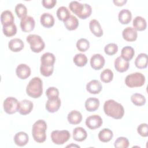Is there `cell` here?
Masks as SVG:
<instances>
[{
    "label": "cell",
    "instance_id": "32",
    "mask_svg": "<svg viewBox=\"0 0 148 148\" xmlns=\"http://www.w3.org/2000/svg\"><path fill=\"white\" fill-rule=\"evenodd\" d=\"M135 54L134 49L129 46L123 47L121 51V57L125 60L129 61H130Z\"/></svg>",
    "mask_w": 148,
    "mask_h": 148
},
{
    "label": "cell",
    "instance_id": "38",
    "mask_svg": "<svg viewBox=\"0 0 148 148\" xmlns=\"http://www.w3.org/2000/svg\"><path fill=\"white\" fill-rule=\"evenodd\" d=\"M76 47L79 51L85 52L90 47V42L85 38H81L77 41Z\"/></svg>",
    "mask_w": 148,
    "mask_h": 148
},
{
    "label": "cell",
    "instance_id": "34",
    "mask_svg": "<svg viewBox=\"0 0 148 148\" xmlns=\"http://www.w3.org/2000/svg\"><path fill=\"white\" fill-rule=\"evenodd\" d=\"M3 34L8 36L11 37L16 35L17 32V27L14 23H11L6 25H3L2 28Z\"/></svg>",
    "mask_w": 148,
    "mask_h": 148
},
{
    "label": "cell",
    "instance_id": "28",
    "mask_svg": "<svg viewBox=\"0 0 148 148\" xmlns=\"http://www.w3.org/2000/svg\"><path fill=\"white\" fill-rule=\"evenodd\" d=\"M132 25H133L134 28L136 31H142L145 30L146 28V26H147L146 20L143 17L139 16L134 18L132 22Z\"/></svg>",
    "mask_w": 148,
    "mask_h": 148
},
{
    "label": "cell",
    "instance_id": "14",
    "mask_svg": "<svg viewBox=\"0 0 148 148\" xmlns=\"http://www.w3.org/2000/svg\"><path fill=\"white\" fill-rule=\"evenodd\" d=\"M102 84L98 80H92L86 84V90L90 94H99L102 90Z\"/></svg>",
    "mask_w": 148,
    "mask_h": 148
},
{
    "label": "cell",
    "instance_id": "19",
    "mask_svg": "<svg viewBox=\"0 0 148 148\" xmlns=\"http://www.w3.org/2000/svg\"><path fill=\"white\" fill-rule=\"evenodd\" d=\"M41 66H54L56 61V57L53 53H45L40 57Z\"/></svg>",
    "mask_w": 148,
    "mask_h": 148
},
{
    "label": "cell",
    "instance_id": "31",
    "mask_svg": "<svg viewBox=\"0 0 148 148\" xmlns=\"http://www.w3.org/2000/svg\"><path fill=\"white\" fill-rule=\"evenodd\" d=\"M64 25L66 28L69 31L76 29L79 25V20L74 16L71 15L64 22Z\"/></svg>",
    "mask_w": 148,
    "mask_h": 148
},
{
    "label": "cell",
    "instance_id": "45",
    "mask_svg": "<svg viewBox=\"0 0 148 148\" xmlns=\"http://www.w3.org/2000/svg\"><path fill=\"white\" fill-rule=\"evenodd\" d=\"M56 0H43L42 1V5L46 9L53 8L56 4Z\"/></svg>",
    "mask_w": 148,
    "mask_h": 148
},
{
    "label": "cell",
    "instance_id": "20",
    "mask_svg": "<svg viewBox=\"0 0 148 148\" xmlns=\"http://www.w3.org/2000/svg\"><path fill=\"white\" fill-rule=\"evenodd\" d=\"M41 24L46 28H50L54 24V18L52 14L49 13H43L40 18Z\"/></svg>",
    "mask_w": 148,
    "mask_h": 148
},
{
    "label": "cell",
    "instance_id": "39",
    "mask_svg": "<svg viewBox=\"0 0 148 148\" xmlns=\"http://www.w3.org/2000/svg\"><path fill=\"white\" fill-rule=\"evenodd\" d=\"M15 13L17 17L21 19L27 16V9L24 4L18 3L15 6Z\"/></svg>",
    "mask_w": 148,
    "mask_h": 148
},
{
    "label": "cell",
    "instance_id": "7",
    "mask_svg": "<svg viewBox=\"0 0 148 148\" xmlns=\"http://www.w3.org/2000/svg\"><path fill=\"white\" fill-rule=\"evenodd\" d=\"M71 137L69 132L67 130H54L51 133V139L56 145H63Z\"/></svg>",
    "mask_w": 148,
    "mask_h": 148
},
{
    "label": "cell",
    "instance_id": "25",
    "mask_svg": "<svg viewBox=\"0 0 148 148\" xmlns=\"http://www.w3.org/2000/svg\"><path fill=\"white\" fill-rule=\"evenodd\" d=\"M99 106V100L97 98H88L85 102L86 109L88 112H94Z\"/></svg>",
    "mask_w": 148,
    "mask_h": 148
},
{
    "label": "cell",
    "instance_id": "24",
    "mask_svg": "<svg viewBox=\"0 0 148 148\" xmlns=\"http://www.w3.org/2000/svg\"><path fill=\"white\" fill-rule=\"evenodd\" d=\"M67 120L71 124H78L82 120V115L80 112L73 110L68 113L67 116Z\"/></svg>",
    "mask_w": 148,
    "mask_h": 148
},
{
    "label": "cell",
    "instance_id": "41",
    "mask_svg": "<svg viewBox=\"0 0 148 148\" xmlns=\"http://www.w3.org/2000/svg\"><path fill=\"white\" fill-rule=\"evenodd\" d=\"M105 53L109 56L115 54L118 51V46L114 43H110L106 45L104 47Z\"/></svg>",
    "mask_w": 148,
    "mask_h": 148
},
{
    "label": "cell",
    "instance_id": "16",
    "mask_svg": "<svg viewBox=\"0 0 148 148\" xmlns=\"http://www.w3.org/2000/svg\"><path fill=\"white\" fill-rule=\"evenodd\" d=\"M114 64L116 70L121 73L127 71L130 66L128 61L124 60L121 56L116 58Z\"/></svg>",
    "mask_w": 148,
    "mask_h": 148
},
{
    "label": "cell",
    "instance_id": "12",
    "mask_svg": "<svg viewBox=\"0 0 148 148\" xmlns=\"http://www.w3.org/2000/svg\"><path fill=\"white\" fill-rule=\"evenodd\" d=\"M17 76L21 79H26L31 75V69L25 64H19L16 69Z\"/></svg>",
    "mask_w": 148,
    "mask_h": 148
},
{
    "label": "cell",
    "instance_id": "30",
    "mask_svg": "<svg viewBox=\"0 0 148 148\" xmlns=\"http://www.w3.org/2000/svg\"><path fill=\"white\" fill-rule=\"evenodd\" d=\"M98 138L102 142H109L113 136V132L109 128H103L98 133Z\"/></svg>",
    "mask_w": 148,
    "mask_h": 148
},
{
    "label": "cell",
    "instance_id": "5",
    "mask_svg": "<svg viewBox=\"0 0 148 148\" xmlns=\"http://www.w3.org/2000/svg\"><path fill=\"white\" fill-rule=\"evenodd\" d=\"M145 76L140 72H135L128 75L125 79V84L130 88L139 87L145 84Z\"/></svg>",
    "mask_w": 148,
    "mask_h": 148
},
{
    "label": "cell",
    "instance_id": "18",
    "mask_svg": "<svg viewBox=\"0 0 148 148\" xmlns=\"http://www.w3.org/2000/svg\"><path fill=\"white\" fill-rule=\"evenodd\" d=\"M61 99L59 98L49 99L46 103V109L49 113H54L58 111L61 106Z\"/></svg>",
    "mask_w": 148,
    "mask_h": 148
},
{
    "label": "cell",
    "instance_id": "23",
    "mask_svg": "<svg viewBox=\"0 0 148 148\" xmlns=\"http://www.w3.org/2000/svg\"><path fill=\"white\" fill-rule=\"evenodd\" d=\"M87 137L86 131L81 127H76L73 131V139L77 142H82Z\"/></svg>",
    "mask_w": 148,
    "mask_h": 148
},
{
    "label": "cell",
    "instance_id": "44",
    "mask_svg": "<svg viewBox=\"0 0 148 148\" xmlns=\"http://www.w3.org/2000/svg\"><path fill=\"white\" fill-rule=\"evenodd\" d=\"M54 71V66H40V73L46 77L50 76L52 75Z\"/></svg>",
    "mask_w": 148,
    "mask_h": 148
},
{
    "label": "cell",
    "instance_id": "13",
    "mask_svg": "<svg viewBox=\"0 0 148 148\" xmlns=\"http://www.w3.org/2000/svg\"><path fill=\"white\" fill-rule=\"evenodd\" d=\"M122 36L124 39L128 42H134L138 37L137 31L132 27H128L124 28L122 32Z\"/></svg>",
    "mask_w": 148,
    "mask_h": 148
},
{
    "label": "cell",
    "instance_id": "15",
    "mask_svg": "<svg viewBox=\"0 0 148 148\" xmlns=\"http://www.w3.org/2000/svg\"><path fill=\"white\" fill-rule=\"evenodd\" d=\"M34 107L32 102L28 99H24L20 102L18 112L22 115H27L31 113Z\"/></svg>",
    "mask_w": 148,
    "mask_h": 148
},
{
    "label": "cell",
    "instance_id": "4",
    "mask_svg": "<svg viewBox=\"0 0 148 148\" xmlns=\"http://www.w3.org/2000/svg\"><path fill=\"white\" fill-rule=\"evenodd\" d=\"M27 94L33 98L40 97L43 93V82L39 77H33L26 88Z\"/></svg>",
    "mask_w": 148,
    "mask_h": 148
},
{
    "label": "cell",
    "instance_id": "6",
    "mask_svg": "<svg viewBox=\"0 0 148 148\" xmlns=\"http://www.w3.org/2000/svg\"><path fill=\"white\" fill-rule=\"evenodd\" d=\"M26 40L30 45L31 50L34 53H40L45 48V42L39 35L30 34L27 36Z\"/></svg>",
    "mask_w": 148,
    "mask_h": 148
},
{
    "label": "cell",
    "instance_id": "42",
    "mask_svg": "<svg viewBox=\"0 0 148 148\" xmlns=\"http://www.w3.org/2000/svg\"><path fill=\"white\" fill-rule=\"evenodd\" d=\"M46 95L49 99H53L58 98L59 91L54 87H50L46 90Z\"/></svg>",
    "mask_w": 148,
    "mask_h": 148
},
{
    "label": "cell",
    "instance_id": "37",
    "mask_svg": "<svg viewBox=\"0 0 148 148\" xmlns=\"http://www.w3.org/2000/svg\"><path fill=\"white\" fill-rule=\"evenodd\" d=\"M100 78L103 82L106 83H109L113 80V73L111 69H105L101 72Z\"/></svg>",
    "mask_w": 148,
    "mask_h": 148
},
{
    "label": "cell",
    "instance_id": "10",
    "mask_svg": "<svg viewBox=\"0 0 148 148\" xmlns=\"http://www.w3.org/2000/svg\"><path fill=\"white\" fill-rule=\"evenodd\" d=\"M35 25V21L34 18L29 16H26L21 19L20 27L21 30L25 32L32 31Z\"/></svg>",
    "mask_w": 148,
    "mask_h": 148
},
{
    "label": "cell",
    "instance_id": "2",
    "mask_svg": "<svg viewBox=\"0 0 148 148\" xmlns=\"http://www.w3.org/2000/svg\"><path fill=\"white\" fill-rule=\"evenodd\" d=\"M69 9L80 18L86 19L92 13L91 6L87 3H81L77 1H71L69 4Z\"/></svg>",
    "mask_w": 148,
    "mask_h": 148
},
{
    "label": "cell",
    "instance_id": "3",
    "mask_svg": "<svg viewBox=\"0 0 148 148\" xmlns=\"http://www.w3.org/2000/svg\"><path fill=\"white\" fill-rule=\"evenodd\" d=\"M47 124L43 120H38L32 125V135L35 141L38 143H43L46 139V131Z\"/></svg>",
    "mask_w": 148,
    "mask_h": 148
},
{
    "label": "cell",
    "instance_id": "22",
    "mask_svg": "<svg viewBox=\"0 0 148 148\" xmlns=\"http://www.w3.org/2000/svg\"><path fill=\"white\" fill-rule=\"evenodd\" d=\"M90 29L91 32L97 37H101L103 35V30L98 21L95 19H92L89 23Z\"/></svg>",
    "mask_w": 148,
    "mask_h": 148
},
{
    "label": "cell",
    "instance_id": "21",
    "mask_svg": "<svg viewBox=\"0 0 148 148\" xmlns=\"http://www.w3.org/2000/svg\"><path fill=\"white\" fill-rule=\"evenodd\" d=\"M24 46L23 41L19 38H14L11 39L8 43L9 49L13 52H18L21 51Z\"/></svg>",
    "mask_w": 148,
    "mask_h": 148
},
{
    "label": "cell",
    "instance_id": "11",
    "mask_svg": "<svg viewBox=\"0 0 148 148\" xmlns=\"http://www.w3.org/2000/svg\"><path fill=\"white\" fill-rule=\"evenodd\" d=\"M105 63V60L103 56L100 54H94L91 57L90 65L95 70H99L102 69Z\"/></svg>",
    "mask_w": 148,
    "mask_h": 148
},
{
    "label": "cell",
    "instance_id": "26",
    "mask_svg": "<svg viewBox=\"0 0 148 148\" xmlns=\"http://www.w3.org/2000/svg\"><path fill=\"white\" fill-rule=\"evenodd\" d=\"M1 21L2 26L13 23L14 17L12 12L9 10L3 11L1 14Z\"/></svg>",
    "mask_w": 148,
    "mask_h": 148
},
{
    "label": "cell",
    "instance_id": "17",
    "mask_svg": "<svg viewBox=\"0 0 148 148\" xmlns=\"http://www.w3.org/2000/svg\"><path fill=\"white\" fill-rule=\"evenodd\" d=\"M29 140V136L25 132L20 131L16 133L14 136V142L18 146H24Z\"/></svg>",
    "mask_w": 148,
    "mask_h": 148
},
{
    "label": "cell",
    "instance_id": "36",
    "mask_svg": "<svg viewBox=\"0 0 148 148\" xmlns=\"http://www.w3.org/2000/svg\"><path fill=\"white\" fill-rule=\"evenodd\" d=\"M131 102L136 106H143L146 103L145 97L141 94L135 93L131 96Z\"/></svg>",
    "mask_w": 148,
    "mask_h": 148
},
{
    "label": "cell",
    "instance_id": "33",
    "mask_svg": "<svg viewBox=\"0 0 148 148\" xmlns=\"http://www.w3.org/2000/svg\"><path fill=\"white\" fill-rule=\"evenodd\" d=\"M56 14L58 18L63 22L71 16V13L69 9L65 6H60L58 8Z\"/></svg>",
    "mask_w": 148,
    "mask_h": 148
},
{
    "label": "cell",
    "instance_id": "46",
    "mask_svg": "<svg viewBox=\"0 0 148 148\" xmlns=\"http://www.w3.org/2000/svg\"><path fill=\"white\" fill-rule=\"evenodd\" d=\"M113 3H114L115 5L117 6H121L123 5H124L127 2V0H113Z\"/></svg>",
    "mask_w": 148,
    "mask_h": 148
},
{
    "label": "cell",
    "instance_id": "1",
    "mask_svg": "<svg viewBox=\"0 0 148 148\" xmlns=\"http://www.w3.org/2000/svg\"><path fill=\"white\" fill-rule=\"evenodd\" d=\"M103 111L108 116L114 119H121L124 114L123 105L113 99H108L105 102Z\"/></svg>",
    "mask_w": 148,
    "mask_h": 148
},
{
    "label": "cell",
    "instance_id": "29",
    "mask_svg": "<svg viewBox=\"0 0 148 148\" xmlns=\"http://www.w3.org/2000/svg\"><path fill=\"white\" fill-rule=\"evenodd\" d=\"M135 65L139 69L146 68L147 66V55L146 53H140L135 60Z\"/></svg>",
    "mask_w": 148,
    "mask_h": 148
},
{
    "label": "cell",
    "instance_id": "8",
    "mask_svg": "<svg viewBox=\"0 0 148 148\" xmlns=\"http://www.w3.org/2000/svg\"><path fill=\"white\" fill-rule=\"evenodd\" d=\"M3 106L4 111L6 113L12 114L18 112L20 102L16 98L12 97H9L4 100Z\"/></svg>",
    "mask_w": 148,
    "mask_h": 148
},
{
    "label": "cell",
    "instance_id": "43",
    "mask_svg": "<svg viewBox=\"0 0 148 148\" xmlns=\"http://www.w3.org/2000/svg\"><path fill=\"white\" fill-rule=\"evenodd\" d=\"M138 133L143 137L148 136V125L146 123H142L137 128Z\"/></svg>",
    "mask_w": 148,
    "mask_h": 148
},
{
    "label": "cell",
    "instance_id": "40",
    "mask_svg": "<svg viewBox=\"0 0 148 148\" xmlns=\"http://www.w3.org/2000/svg\"><path fill=\"white\" fill-rule=\"evenodd\" d=\"M129 141L125 137L120 136L116 139L114 146L116 148H127L129 146Z\"/></svg>",
    "mask_w": 148,
    "mask_h": 148
},
{
    "label": "cell",
    "instance_id": "9",
    "mask_svg": "<svg viewBox=\"0 0 148 148\" xmlns=\"http://www.w3.org/2000/svg\"><path fill=\"white\" fill-rule=\"evenodd\" d=\"M103 123L101 116L98 114H94L88 116L86 119V125L90 130H95L99 128Z\"/></svg>",
    "mask_w": 148,
    "mask_h": 148
},
{
    "label": "cell",
    "instance_id": "27",
    "mask_svg": "<svg viewBox=\"0 0 148 148\" xmlns=\"http://www.w3.org/2000/svg\"><path fill=\"white\" fill-rule=\"evenodd\" d=\"M119 21L122 24H128L132 19V14L128 9H122L118 14Z\"/></svg>",
    "mask_w": 148,
    "mask_h": 148
},
{
    "label": "cell",
    "instance_id": "35",
    "mask_svg": "<svg viewBox=\"0 0 148 148\" xmlns=\"http://www.w3.org/2000/svg\"><path fill=\"white\" fill-rule=\"evenodd\" d=\"M73 61L76 66L82 67L86 65L88 60L85 54L83 53H78L74 56Z\"/></svg>",
    "mask_w": 148,
    "mask_h": 148
}]
</instances>
